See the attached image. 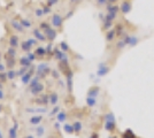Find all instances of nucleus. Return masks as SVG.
Masks as SVG:
<instances>
[{
  "label": "nucleus",
  "instance_id": "cd10ccee",
  "mask_svg": "<svg viewBox=\"0 0 154 138\" xmlns=\"http://www.w3.org/2000/svg\"><path fill=\"white\" fill-rule=\"evenodd\" d=\"M15 76H16V72L13 69H11V70L7 72V77H8V79H13Z\"/></svg>",
  "mask_w": 154,
  "mask_h": 138
},
{
  "label": "nucleus",
  "instance_id": "f257e3e1",
  "mask_svg": "<svg viewBox=\"0 0 154 138\" xmlns=\"http://www.w3.org/2000/svg\"><path fill=\"white\" fill-rule=\"evenodd\" d=\"M64 16H62V14L60 13H52L51 15V26L54 29H61L63 26Z\"/></svg>",
  "mask_w": 154,
  "mask_h": 138
},
{
  "label": "nucleus",
  "instance_id": "aec40b11",
  "mask_svg": "<svg viewBox=\"0 0 154 138\" xmlns=\"http://www.w3.org/2000/svg\"><path fill=\"white\" fill-rule=\"evenodd\" d=\"M33 14H35L36 17H44V16H45V13H44L43 7H37V8L35 9Z\"/></svg>",
  "mask_w": 154,
  "mask_h": 138
},
{
  "label": "nucleus",
  "instance_id": "412c9836",
  "mask_svg": "<svg viewBox=\"0 0 154 138\" xmlns=\"http://www.w3.org/2000/svg\"><path fill=\"white\" fill-rule=\"evenodd\" d=\"M50 26H52L50 22H47V21H42V22L39 23V26H38V28L40 29V30H42V31H45L46 29H48Z\"/></svg>",
  "mask_w": 154,
  "mask_h": 138
},
{
  "label": "nucleus",
  "instance_id": "7c9ffc66",
  "mask_svg": "<svg viewBox=\"0 0 154 138\" xmlns=\"http://www.w3.org/2000/svg\"><path fill=\"white\" fill-rule=\"evenodd\" d=\"M8 77H7V72H0V82L1 83H5Z\"/></svg>",
  "mask_w": 154,
  "mask_h": 138
},
{
  "label": "nucleus",
  "instance_id": "4c0bfd02",
  "mask_svg": "<svg viewBox=\"0 0 154 138\" xmlns=\"http://www.w3.org/2000/svg\"><path fill=\"white\" fill-rule=\"evenodd\" d=\"M26 68H28V67H22V68L20 69V72H17V75H20V76H23L26 72H28Z\"/></svg>",
  "mask_w": 154,
  "mask_h": 138
},
{
  "label": "nucleus",
  "instance_id": "ea45409f",
  "mask_svg": "<svg viewBox=\"0 0 154 138\" xmlns=\"http://www.w3.org/2000/svg\"><path fill=\"white\" fill-rule=\"evenodd\" d=\"M51 74L54 76V77H55V78H59V77H60V74H59L58 70H52Z\"/></svg>",
  "mask_w": 154,
  "mask_h": 138
},
{
  "label": "nucleus",
  "instance_id": "6e6552de",
  "mask_svg": "<svg viewBox=\"0 0 154 138\" xmlns=\"http://www.w3.org/2000/svg\"><path fill=\"white\" fill-rule=\"evenodd\" d=\"M116 36H117V33H116L115 28H112L110 30L106 31V40H107L108 43H110V41H113V40L115 39Z\"/></svg>",
  "mask_w": 154,
  "mask_h": 138
},
{
  "label": "nucleus",
  "instance_id": "bb28decb",
  "mask_svg": "<svg viewBox=\"0 0 154 138\" xmlns=\"http://www.w3.org/2000/svg\"><path fill=\"white\" fill-rule=\"evenodd\" d=\"M26 41H28V43H29L32 47H33V46H37V45H38V43H39L38 40L36 39L35 37H33V38H28V39H26Z\"/></svg>",
  "mask_w": 154,
  "mask_h": 138
},
{
  "label": "nucleus",
  "instance_id": "20e7f679",
  "mask_svg": "<svg viewBox=\"0 0 154 138\" xmlns=\"http://www.w3.org/2000/svg\"><path fill=\"white\" fill-rule=\"evenodd\" d=\"M44 33H45L47 40H50V41H53V40L57 38V36H58L57 29H54L53 26H50L48 29H46L45 31H44Z\"/></svg>",
  "mask_w": 154,
  "mask_h": 138
},
{
  "label": "nucleus",
  "instance_id": "a878e982",
  "mask_svg": "<svg viewBox=\"0 0 154 138\" xmlns=\"http://www.w3.org/2000/svg\"><path fill=\"white\" fill-rule=\"evenodd\" d=\"M64 131L68 132V133H72V132H75V130H74V125L64 124Z\"/></svg>",
  "mask_w": 154,
  "mask_h": 138
},
{
  "label": "nucleus",
  "instance_id": "4468645a",
  "mask_svg": "<svg viewBox=\"0 0 154 138\" xmlns=\"http://www.w3.org/2000/svg\"><path fill=\"white\" fill-rule=\"evenodd\" d=\"M42 121H43V116L42 115H36V116H32L30 118V123L32 125H38Z\"/></svg>",
  "mask_w": 154,
  "mask_h": 138
},
{
  "label": "nucleus",
  "instance_id": "393cba45",
  "mask_svg": "<svg viewBox=\"0 0 154 138\" xmlns=\"http://www.w3.org/2000/svg\"><path fill=\"white\" fill-rule=\"evenodd\" d=\"M38 83H39V76L37 75V76H36V77H35V78L32 79L31 82L29 83V85H30V89H32V87H35V86L37 85Z\"/></svg>",
  "mask_w": 154,
  "mask_h": 138
},
{
  "label": "nucleus",
  "instance_id": "1a4fd4ad",
  "mask_svg": "<svg viewBox=\"0 0 154 138\" xmlns=\"http://www.w3.org/2000/svg\"><path fill=\"white\" fill-rule=\"evenodd\" d=\"M112 28H114V22L113 21H109L107 19L103 17V31H108Z\"/></svg>",
  "mask_w": 154,
  "mask_h": 138
},
{
  "label": "nucleus",
  "instance_id": "72a5a7b5",
  "mask_svg": "<svg viewBox=\"0 0 154 138\" xmlns=\"http://www.w3.org/2000/svg\"><path fill=\"white\" fill-rule=\"evenodd\" d=\"M39 98L40 99H37V100H36L38 104H46V103L48 101V99H47L46 96H44V97H39Z\"/></svg>",
  "mask_w": 154,
  "mask_h": 138
},
{
  "label": "nucleus",
  "instance_id": "ddd939ff",
  "mask_svg": "<svg viewBox=\"0 0 154 138\" xmlns=\"http://www.w3.org/2000/svg\"><path fill=\"white\" fill-rule=\"evenodd\" d=\"M32 70L31 72H26L23 76H21V79H22V83H24V84H28V83H30V79H31V75H32Z\"/></svg>",
  "mask_w": 154,
  "mask_h": 138
},
{
  "label": "nucleus",
  "instance_id": "6ab92c4d",
  "mask_svg": "<svg viewBox=\"0 0 154 138\" xmlns=\"http://www.w3.org/2000/svg\"><path fill=\"white\" fill-rule=\"evenodd\" d=\"M20 65L22 67H29L31 65V61L29 60L28 57H22V58L20 59Z\"/></svg>",
  "mask_w": 154,
  "mask_h": 138
},
{
  "label": "nucleus",
  "instance_id": "39448f33",
  "mask_svg": "<svg viewBox=\"0 0 154 138\" xmlns=\"http://www.w3.org/2000/svg\"><path fill=\"white\" fill-rule=\"evenodd\" d=\"M11 26L13 28V30H15L16 32H24V28H23V26L21 24V22H20V20H17V19H12L11 20Z\"/></svg>",
  "mask_w": 154,
  "mask_h": 138
},
{
  "label": "nucleus",
  "instance_id": "c756f323",
  "mask_svg": "<svg viewBox=\"0 0 154 138\" xmlns=\"http://www.w3.org/2000/svg\"><path fill=\"white\" fill-rule=\"evenodd\" d=\"M59 1H60V0H46V5L50 7H53V6H55Z\"/></svg>",
  "mask_w": 154,
  "mask_h": 138
},
{
  "label": "nucleus",
  "instance_id": "dca6fc26",
  "mask_svg": "<svg viewBox=\"0 0 154 138\" xmlns=\"http://www.w3.org/2000/svg\"><path fill=\"white\" fill-rule=\"evenodd\" d=\"M20 22H21V24L23 26V28L24 29H30V28H32V22L30 20H28V19H20Z\"/></svg>",
  "mask_w": 154,
  "mask_h": 138
},
{
  "label": "nucleus",
  "instance_id": "58836bf2",
  "mask_svg": "<svg viewBox=\"0 0 154 138\" xmlns=\"http://www.w3.org/2000/svg\"><path fill=\"white\" fill-rule=\"evenodd\" d=\"M28 58H29V60H30V61H33V60L36 59V58H37V55H36V54H35V52L33 53H31V52H29L28 53Z\"/></svg>",
  "mask_w": 154,
  "mask_h": 138
},
{
  "label": "nucleus",
  "instance_id": "49530a36",
  "mask_svg": "<svg viewBox=\"0 0 154 138\" xmlns=\"http://www.w3.org/2000/svg\"><path fill=\"white\" fill-rule=\"evenodd\" d=\"M1 58H2V55H1V52H0V62H1Z\"/></svg>",
  "mask_w": 154,
  "mask_h": 138
},
{
  "label": "nucleus",
  "instance_id": "09e8293b",
  "mask_svg": "<svg viewBox=\"0 0 154 138\" xmlns=\"http://www.w3.org/2000/svg\"><path fill=\"white\" fill-rule=\"evenodd\" d=\"M0 138H2V133H1V131H0Z\"/></svg>",
  "mask_w": 154,
  "mask_h": 138
},
{
  "label": "nucleus",
  "instance_id": "0eeeda50",
  "mask_svg": "<svg viewBox=\"0 0 154 138\" xmlns=\"http://www.w3.org/2000/svg\"><path fill=\"white\" fill-rule=\"evenodd\" d=\"M8 43H9V46L15 47V48L21 45V41H20V38L17 35H11L9 36V39H8Z\"/></svg>",
  "mask_w": 154,
  "mask_h": 138
},
{
  "label": "nucleus",
  "instance_id": "a19ab883",
  "mask_svg": "<svg viewBox=\"0 0 154 138\" xmlns=\"http://www.w3.org/2000/svg\"><path fill=\"white\" fill-rule=\"evenodd\" d=\"M6 65H4L2 62H0V72H4L6 70Z\"/></svg>",
  "mask_w": 154,
  "mask_h": 138
},
{
  "label": "nucleus",
  "instance_id": "5701e85b",
  "mask_svg": "<svg viewBox=\"0 0 154 138\" xmlns=\"http://www.w3.org/2000/svg\"><path fill=\"white\" fill-rule=\"evenodd\" d=\"M7 54L8 55H11V57H16V54H17V52H16V48L15 47H12V46H9L8 48H7Z\"/></svg>",
  "mask_w": 154,
  "mask_h": 138
},
{
  "label": "nucleus",
  "instance_id": "b1692460",
  "mask_svg": "<svg viewBox=\"0 0 154 138\" xmlns=\"http://www.w3.org/2000/svg\"><path fill=\"white\" fill-rule=\"evenodd\" d=\"M68 1H69V6H70L71 8H76V7L81 4L82 0H68Z\"/></svg>",
  "mask_w": 154,
  "mask_h": 138
},
{
  "label": "nucleus",
  "instance_id": "7ed1b4c3",
  "mask_svg": "<svg viewBox=\"0 0 154 138\" xmlns=\"http://www.w3.org/2000/svg\"><path fill=\"white\" fill-rule=\"evenodd\" d=\"M32 33H33V37L36 38V39L38 40V41H42V43H45L47 38H46L45 33L44 31H42L39 28H35L33 30H32Z\"/></svg>",
  "mask_w": 154,
  "mask_h": 138
},
{
  "label": "nucleus",
  "instance_id": "a211bd4d",
  "mask_svg": "<svg viewBox=\"0 0 154 138\" xmlns=\"http://www.w3.org/2000/svg\"><path fill=\"white\" fill-rule=\"evenodd\" d=\"M9 138H17V124H15L13 128L9 129V133H8Z\"/></svg>",
  "mask_w": 154,
  "mask_h": 138
},
{
  "label": "nucleus",
  "instance_id": "f704fd0d",
  "mask_svg": "<svg viewBox=\"0 0 154 138\" xmlns=\"http://www.w3.org/2000/svg\"><path fill=\"white\" fill-rule=\"evenodd\" d=\"M43 9H44V13H45V15H48V14L52 13V7L47 6V5L43 6Z\"/></svg>",
  "mask_w": 154,
  "mask_h": 138
},
{
  "label": "nucleus",
  "instance_id": "c85d7f7f",
  "mask_svg": "<svg viewBox=\"0 0 154 138\" xmlns=\"http://www.w3.org/2000/svg\"><path fill=\"white\" fill-rule=\"evenodd\" d=\"M72 125H74V130H75V132L81 131V129H82V124H81V122H75Z\"/></svg>",
  "mask_w": 154,
  "mask_h": 138
},
{
  "label": "nucleus",
  "instance_id": "c9c22d12",
  "mask_svg": "<svg viewBox=\"0 0 154 138\" xmlns=\"http://www.w3.org/2000/svg\"><path fill=\"white\" fill-rule=\"evenodd\" d=\"M75 13V8H71L69 12H67V14H66V16H64V20H67V19H69V17H71L72 16V14Z\"/></svg>",
  "mask_w": 154,
  "mask_h": 138
},
{
  "label": "nucleus",
  "instance_id": "79ce46f5",
  "mask_svg": "<svg viewBox=\"0 0 154 138\" xmlns=\"http://www.w3.org/2000/svg\"><path fill=\"white\" fill-rule=\"evenodd\" d=\"M121 0H108V4H119Z\"/></svg>",
  "mask_w": 154,
  "mask_h": 138
},
{
  "label": "nucleus",
  "instance_id": "2f4dec72",
  "mask_svg": "<svg viewBox=\"0 0 154 138\" xmlns=\"http://www.w3.org/2000/svg\"><path fill=\"white\" fill-rule=\"evenodd\" d=\"M57 118H58V121H59V122H62V121H64V120H66V114H64L63 112L58 113Z\"/></svg>",
  "mask_w": 154,
  "mask_h": 138
},
{
  "label": "nucleus",
  "instance_id": "f8f14e48",
  "mask_svg": "<svg viewBox=\"0 0 154 138\" xmlns=\"http://www.w3.org/2000/svg\"><path fill=\"white\" fill-rule=\"evenodd\" d=\"M93 4L98 8H105L108 5V0H93Z\"/></svg>",
  "mask_w": 154,
  "mask_h": 138
},
{
  "label": "nucleus",
  "instance_id": "9d476101",
  "mask_svg": "<svg viewBox=\"0 0 154 138\" xmlns=\"http://www.w3.org/2000/svg\"><path fill=\"white\" fill-rule=\"evenodd\" d=\"M35 54L37 55V58H44L46 55V48L42 46H37V48L35 50Z\"/></svg>",
  "mask_w": 154,
  "mask_h": 138
},
{
  "label": "nucleus",
  "instance_id": "473e14b6",
  "mask_svg": "<svg viewBox=\"0 0 154 138\" xmlns=\"http://www.w3.org/2000/svg\"><path fill=\"white\" fill-rule=\"evenodd\" d=\"M36 131H37V135H38V136H43V135H44V132H45V128H44L43 125H40V127L37 128V130H36Z\"/></svg>",
  "mask_w": 154,
  "mask_h": 138
},
{
  "label": "nucleus",
  "instance_id": "423d86ee",
  "mask_svg": "<svg viewBox=\"0 0 154 138\" xmlns=\"http://www.w3.org/2000/svg\"><path fill=\"white\" fill-rule=\"evenodd\" d=\"M106 13H115L120 14V4H108L105 7Z\"/></svg>",
  "mask_w": 154,
  "mask_h": 138
},
{
  "label": "nucleus",
  "instance_id": "2eb2a0df",
  "mask_svg": "<svg viewBox=\"0 0 154 138\" xmlns=\"http://www.w3.org/2000/svg\"><path fill=\"white\" fill-rule=\"evenodd\" d=\"M43 90H44V85H43L42 83H38L35 87H32L31 89V93L32 94H39Z\"/></svg>",
  "mask_w": 154,
  "mask_h": 138
},
{
  "label": "nucleus",
  "instance_id": "4be33fe9",
  "mask_svg": "<svg viewBox=\"0 0 154 138\" xmlns=\"http://www.w3.org/2000/svg\"><path fill=\"white\" fill-rule=\"evenodd\" d=\"M59 100V97L57 93H52V94H50V103H51L52 105H55L57 103H58Z\"/></svg>",
  "mask_w": 154,
  "mask_h": 138
},
{
  "label": "nucleus",
  "instance_id": "e433bc0d",
  "mask_svg": "<svg viewBox=\"0 0 154 138\" xmlns=\"http://www.w3.org/2000/svg\"><path fill=\"white\" fill-rule=\"evenodd\" d=\"M60 46H61V48H62V51H63V52H68V51H69V46L67 45L64 41H62V43L60 44Z\"/></svg>",
  "mask_w": 154,
  "mask_h": 138
},
{
  "label": "nucleus",
  "instance_id": "9b49d317",
  "mask_svg": "<svg viewBox=\"0 0 154 138\" xmlns=\"http://www.w3.org/2000/svg\"><path fill=\"white\" fill-rule=\"evenodd\" d=\"M6 66L8 67V68H13L14 66H15V63H16V61H15V58L14 57H11V55H8V54H6Z\"/></svg>",
  "mask_w": 154,
  "mask_h": 138
},
{
  "label": "nucleus",
  "instance_id": "f3484780",
  "mask_svg": "<svg viewBox=\"0 0 154 138\" xmlns=\"http://www.w3.org/2000/svg\"><path fill=\"white\" fill-rule=\"evenodd\" d=\"M21 48H22V51H24V52H26V53H29L30 51H31V47L32 46L26 41V40H24V41H22L21 43Z\"/></svg>",
  "mask_w": 154,
  "mask_h": 138
},
{
  "label": "nucleus",
  "instance_id": "c03bdc74",
  "mask_svg": "<svg viewBox=\"0 0 154 138\" xmlns=\"http://www.w3.org/2000/svg\"><path fill=\"white\" fill-rule=\"evenodd\" d=\"M4 97H5V94H4V92L0 90V99H4Z\"/></svg>",
  "mask_w": 154,
  "mask_h": 138
},
{
  "label": "nucleus",
  "instance_id": "de8ad7c7",
  "mask_svg": "<svg viewBox=\"0 0 154 138\" xmlns=\"http://www.w3.org/2000/svg\"><path fill=\"white\" fill-rule=\"evenodd\" d=\"M26 138H33V137H32V136H26Z\"/></svg>",
  "mask_w": 154,
  "mask_h": 138
},
{
  "label": "nucleus",
  "instance_id": "37998d69",
  "mask_svg": "<svg viewBox=\"0 0 154 138\" xmlns=\"http://www.w3.org/2000/svg\"><path fill=\"white\" fill-rule=\"evenodd\" d=\"M59 112V107L58 106H55V108L52 111V114H55V113H58Z\"/></svg>",
  "mask_w": 154,
  "mask_h": 138
},
{
  "label": "nucleus",
  "instance_id": "8fccbe9b",
  "mask_svg": "<svg viewBox=\"0 0 154 138\" xmlns=\"http://www.w3.org/2000/svg\"><path fill=\"white\" fill-rule=\"evenodd\" d=\"M1 107H2V106H1V105H0V111H1Z\"/></svg>",
  "mask_w": 154,
  "mask_h": 138
},
{
  "label": "nucleus",
  "instance_id": "f03ea898",
  "mask_svg": "<svg viewBox=\"0 0 154 138\" xmlns=\"http://www.w3.org/2000/svg\"><path fill=\"white\" fill-rule=\"evenodd\" d=\"M132 9V0H121L120 2V13L122 15H127Z\"/></svg>",
  "mask_w": 154,
  "mask_h": 138
},
{
  "label": "nucleus",
  "instance_id": "a18cd8bd",
  "mask_svg": "<svg viewBox=\"0 0 154 138\" xmlns=\"http://www.w3.org/2000/svg\"><path fill=\"white\" fill-rule=\"evenodd\" d=\"M55 129H59V128H60V124H59V121H58V123H55Z\"/></svg>",
  "mask_w": 154,
  "mask_h": 138
}]
</instances>
